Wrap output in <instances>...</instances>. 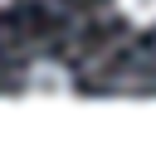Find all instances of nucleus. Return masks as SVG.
Masks as SVG:
<instances>
[{"label": "nucleus", "mask_w": 156, "mask_h": 151, "mask_svg": "<svg viewBox=\"0 0 156 151\" xmlns=\"http://www.w3.org/2000/svg\"><path fill=\"white\" fill-rule=\"evenodd\" d=\"M24 97H49V102H68L73 97V73L58 58H34L24 68Z\"/></svg>", "instance_id": "nucleus-1"}, {"label": "nucleus", "mask_w": 156, "mask_h": 151, "mask_svg": "<svg viewBox=\"0 0 156 151\" xmlns=\"http://www.w3.org/2000/svg\"><path fill=\"white\" fill-rule=\"evenodd\" d=\"M117 15L136 29H151L156 24V0H117Z\"/></svg>", "instance_id": "nucleus-2"}, {"label": "nucleus", "mask_w": 156, "mask_h": 151, "mask_svg": "<svg viewBox=\"0 0 156 151\" xmlns=\"http://www.w3.org/2000/svg\"><path fill=\"white\" fill-rule=\"evenodd\" d=\"M10 5H15V0H0V10H10Z\"/></svg>", "instance_id": "nucleus-3"}]
</instances>
